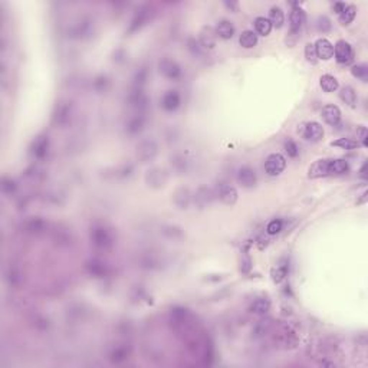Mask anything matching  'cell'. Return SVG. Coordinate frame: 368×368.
Wrapping results in <instances>:
<instances>
[{
    "label": "cell",
    "mask_w": 368,
    "mask_h": 368,
    "mask_svg": "<svg viewBox=\"0 0 368 368\" xmlns=\"http://www.w3.org/2000/svg\"><path fill=\"white\" fill-rule=\"evenodd\" d=\"M89 240L91 243L101 251H108L115 245V235L112 229H109L105 224H94L89 230Z\"/></svg>",
    "instance_id": "6da1fadb"
},
{
    "label": "cell",
    "mask_w": 368,
    "mask_h": 368,
    "mask_svg": "<svg viewBox=\"0 0 368 368\" xmlns=\"http://www.w3.org/2000/svg\"><path fill=\"white\" fill-rule=\"evenodd\" d=\"M154 15L153 12V7L150 4H144L141 6L135 13H134L133 19L130 22V26H128V33H134L137 30H140L143 26H146L148 22L151 20V17Z\"/></svg>",
    "instance_id": "7a4b0ae2"
},
{
    "label": "cell",
    "mask_w": 368,
    "mask_h": 368,
    "mask_svg": "<svg viewBox=\"0 0 368 368\" xmlns=\"http://www.w3.org/2000/svg\"><path fill=\"white\" fill-rule=\"evenodd\" d=\"M158 72L167 78V79H171V81H177L181 78L183 75V69L181 66L177 63L174 59L164 58L158 62Z\"/></svg>",
    "instance_id": "3957f363"
},
{
    "label": "cell",
    "mask_w": 368,
    "mask_h": 368,
    "mask_svg": "<svg viewBox=\"0 0 368 368\" xmlns=\"http://www.w3.org/2000/svg\"><path fill=\"white\" fill-rule=\"evenodd\" d=\"M158 153V146L153 138H146L137 146V157L141 162L151 161Z\"/></svg>",
    "instance_id": "277c9868"
},
{
    "label": "cell",
    "mask_w": 368,
    "mask_h": 368,
    "mask_svg": "<svg viewBox=\"0 0 368 368\" xmlns=\"http://www.w3.org/2000/svg\"><path fill=\"white\" fill-rule=\"evenodd\" d=\"M52 119H53V124L56 127H66L72 119V105H71V103H68V101L59 103L55 108Z\"/></svg>",
    "instance_id": "5b68a950"
},
{
    "label": "cell",
    "mask_w": 368,
    "mask_h": 368,
    "mask_svg": "<svg viewBox=\"0 0 368 368\" xmlns=\"http://www.w3.org/2000/svg\"><path fill=\"white\" fill-rule=\"evenodd\" d=\"M285 167H286V158L279 153L270 154L266 158L265 171L269 176H279L280 173L285 170Z\"/></svg>",
    "instance_id": "8992f818"
},
{
    "label": "cell",
    "mask_w": 368,
    "mask_h": 368,
    "mask_svg": "<svg viewBox=\"0 0 368 368\" xmlns=\"http://www.w3.org/2000/svg\"><path fill=\"white\" fill-rule=\"evenodd\" d=\"M334 55L338 63H350L354 58L353 46L348 44L347 41H338L337 45L334 46Z\"/></svg>",
    "instance_id": "52a82bcc"
},
{
    "label": "cell",
    "mask_w": 368,
    "mask_h": 368,
    "mask_svg": "<svg viewBox=\"0 0 368 368\" xmlns=\"http://www.w3.org/2000/svg\"><path fill=\"white\" fill-rule=\"evenodd\" d=\"M237 181L242 187L245 189H252L256 186L258 183V176H256V171L249 167V165H243L237 170Z\"/></svg>",
    "instance_id": "ba28073f"
},
{
    "label": "cell",
    "mask_w": 368,
    "mask_h": 368,
    "mask_svg": "<svg viewBox=\"0 0 368 368\" xmlns=\"http://www.w3.org/2000/svg\"><path fill=\"white\" fill-rule=\"evenodd\" d=\"M49 147H51V143H49V137L48 135H39L35 138V141L32 143V147H30V153L35 158L38 160H42L48 156L49 153Z\"/></svg>",
    "instance_id": "9c48e42d"
},
{
    "label": "cell",
    "mask_w": 368,
    "mask_h": 368,
    "mask_svg": "<svg viewBox=\"0 0 368 368\" xmlns=\"http://www.w3.org/2000/svg\"><path fill=\"white\" fill-rule=\"evenodd\" d=\"M146 183L153 189H161L167 183V173L158 167H153L146 173Z\"/></svg>",
    "instance_id": "30bf717a"
},
{
    "label": "cell",
    "mask_w": 368,
    "mask_h": 368,
    "mask_svg": "<svg viewBox=\"0 0 368 368\" xmlns=\"http://www.w3.org/2000/svg\"><path fill=\"white\" fill-rule=\"evenodd\" d=\"M302 135L305 140H308L311 143H318L324 138V128L319 122H315V121H311L307 122L305 127H304V131Z\"/></svg>",
    "instance_id": "8fae6325"
},
{
    "label": "cell",
    "mask_w": 368,
    "mask_h": 368,
    "mask_svg": "<svg viewBox=\"0 0 368 368\" xmlns=\"http://www.w3.org/2000/svg\"><path fill=\"white\" fill-rule=\"evenodd\" d=\"M305 19H307L305 10L301 9L299 6H295L291 12V16H289V33L291 35L299 33L304 23H305Z\"/></svg>",
    "instance_id": "7c38bea8"
},
{
    "label": "cell",
    "mask_w": 368,
    "mask_h": 368,
    "mask_svg": "<svg viewBox=\"0 0 368 368\" xmlns=\"http://www.w3.org/2000/svg\"><path fill=\"white\" fill-rule=\"evenodd\" d=\"M161 108L167 112H174L181 104V97L177 91H167L161 97Z\"/></svg>",
    "instance_id": "4fadbf2b"
},
{
    "label": "cell",
    "mask_w": 368,
    "mask_h": 368,
    "mask_svg": "<svg viewBox=\"0 0 368 368\" xmlns=\"http://www.w3.org/2000/svg\"><path fill=\"white\" fill-rule=\"evenodd\" d=\"M22 229L25 233H29V235H41L46 232L48 223L42 217H30L22 224Z\"/></svg>",
    "instance_id": "5bb4252c"
},
{
    "label": "cell",
    "mask_w": 368,
    "mask_h": 368,
    "mask_svg": "<svg viewBox=\"0 0 368 368\" xmlns=\"http://www.w3.org/2000/svg\"><path fill=\"white\" fill-rule=\"evenodd\" d=\"M173 203L176 205L177 209L180 210H186L189 209L190 205L193 203V194L189 189L186 187H180L174 192V196H173Z\"/></svg>",
    "instance_id": "9a60e30c"
},
{
    "label": "cell",
    "mask_w": 368,
    "mask_h": 368,
    "mask_svg": "<svg viewBox=\"0 0 368 368\" xmlns=\"http://www.w3.org/2000/svg\"><path fill=\"white\" fill-rule=\"evenodd\" d=\"M130 354H131V348L127 344H118L109 351L108 358L112 364H122L130 358Z\"/></svg>",
    "instance_id": "2e32d148"
},
{
    "label": "cell",
    "mask_w": 368,
    "mask_h": 368,
    "mask_svg": "<svg viewBox=\"0 0 368 368\" xmlns=\"http://www.w3.org/2000/svg\"><path fill=\"white\" fill-rule=\"evenodd\" d=\"M216 196L227 206H233L237 202V190L230 184H220L216 192Z\"/></svg>",
    "instance_id": "e0dca14e"
},
{
    "label": "cell",
    "mask_w": 368,
    "mask_h": 368,
    "mask_svg": "<svg viewBox=\"0 0 368 368\" xmlns=\"http://www.w3.org/2000/svg\"><path fill=\"white\" fill-rule=\"evenodd\" d=\"M214 196H216V193L213 192L211 189H209V187H200L197 192L193 194V202H194L196 206L203 209V207H207L213 202Z\"/></svg>",
    "instance_id": "ac0fdd59"
},
{
    "label": "cell",
    "mask_w": 368,
    "mask_h": 368,
    "mask_svg": "<svg viewBox=\"0 0 368 368\" xmlns=\"http://www.w3.org/2000/svg\"><path fill=\"white\" fill-rule=\"evenodd\" d=\"M314 46H315V52H316V58L318 59L328 60V59L334 56V45L331 44L328 39L321 38L314 44Z\"/></svg>",
    "instance_id": "d6986e66"
},
{
    "label": "cell",
    "mask_w": 368,
    "mask_h": 368,
    "mask_svg": "<svg viewBox=\"0 0 368 368\" xmlns=\"http://www.w3.org/2000/svg\"><path fill=\"white\" fill-rule=\"evenodd\" d=\"M128 101H130V105L135 109H138L140 112H143L148 106V97L143 92V89L140 88H134L131 91Z\"/></svg>",
    "instance_id": "ffe728a7"
},
{
    "label": "cell",
    "mask_w": 368,
    "mask_h": 368,
    "mask_svg": "<svg viewBox=\"0 0 368 368\" xmlns=\"http://www.w3.org/2000/svg\"><path fill=\"white\" fill-rule=\"evenodd\" d=\"M144 127H146V117H144V114L138 112L127 121L125 131L131 135H135V134L141 133L144 130Z\"/></svg>",
    "instance_id": "44dd1931"
},
{
    "label": "cell",
    "mask_w": 368,
    "mask_h": 368,
    "mask_svg": "<svg viewBox=\"0 0 368 368\" xmlns=\"http://www.w3.org/2000/svg\"><path fill=\"white\" fill-rule=\"evenodd\" d=\"M321 114L325 122L331 127H337L341 121V111L337 105H325Z\"/></svg>",
    "instance_id": "7402d4cb"
},
{
    "label": "cell",
    "mask_w": 368,
    "mask_h": 368,
    "mask_svg": "<svg viewBox=\"0 0 368 368\" xmlns=\"http://www.w3.org/2000/svg\"><path fill=\"white\" fill-rule=\"evenodd\" d=\"M85 269H87V272H88L89 275H92L95 278H104L109 272L108 266L105 265L104 262H101V261H97V259L89 261L88 263L85 265Z\"/></svg>",
    "instance_id": "603a6c76"
},
{
    "label": "cell",
    "mask_w": 368,
    "mask_h": 368,
    "mask_svg": "<svg viewBox=\"0 0 368 368\" xmlns=\"http://www.w3.org/2000/svg\"><path fill=\"white\" fill-rule=\"evenodd\" d=\"M275 342L285 347V348H294L296 345V337L292 331L285 328V329H280L279 332L275 335Z\"/></svg>",
    "instance_id": "cb8c5ba5"
},
{
    "label": "cell",
    "mask_w": 368,
    "mask_h": 368,
    "mask_svg": "<svg viewBox=\"0 0 368 368\" xmlns=\"http://www.w3.org/2000/svg\"><path fill=\"white\" fill-rule=\"evenodd\" d=\"M350 170L348 162L342 158H334V160H328V176H339V174H345Z\"/></svg>",
    "instance_id": "d4e9b609"
},
{
    "label": "cell",
    "mask_w": 368,
    "mask_h": 368,
    "mask_svg": "<svg viewBox=\"0 0 368 368\" xmlns=\"http://www.w3.org/2000/svg\"><path fill=\"white\" fill-rule=\"evenodd\" d=\"M216 36H219L220 39H224V41H229L233 38L235 35V26L232 22L229 20H220L216 26Z\"/></svg>",
    "instance_id": "484cf974"
},
{
    "label": "cell",
    "mask_w": 368,
    "mask_h": 368,
    "mask_svg": "<svg viewBox=\"0 0 368 368\" xmlns=\"http://www.w3.org/2000/svg\"><path fill=\"white\" fill-rule=\"evenodd\" d=\"M71 33L75 38H85L92 33V22L88 19H82L78 23H75L74 28L71 29Z\"/></svg>",
    "instance_id": "4316f807"
},
{
    "label": "cell",
    "mask_w": 368,
    "mask_h": 368,
    "mask_svg": "<svg viewBox=\"0 0 368 368\" xmlns=\"http://www.w3.org/2000/svg\"><path fill=\"white\" fill-rule=\"evenodd\" d=\"M328 176V160H318L315 161L308 170L310 178H319Z\"/></svg>",
    "instance_id": "83f0119b"
},
{
    "label": "cell",
    "mask_w": 368,
    "mask_h": 368,
    "mask_svg": "<svg viewBox=\"0 0 368 368\" xmlns=\"http://www.w3.org/2000/svg\"><path fill=\"white\" fill-rule=\"evenodd\" d=\"M216 32L211 28H205L200 32V45L203 46V49H213L216 46Z\"/></svg>",
    "instance_id": "f1b7e54d"
},
{
    "label": "cell",
    "mask_w": 368,
    "mask_h": 368,
    "mask_svg": "<svg viewBox=\"0 0 368 368\" xmlns=\"http://www.w3.org/2000/svg\"><path fill=\"white\" fill-rule=\"evenodd\" d=\"M272 328H273L272 319H261V321L256 322L255 328H253V337L262 338V337H265L272 331Z\"/></svg>",
    "instance_id": "f546056e"
},
{
    "label": "cell",
    "mask_w": 368,
    "mask_h": 368,
    "mask_svg": "<svg viewBox=\"0 0 368 368\" xmlns=\"http://www.w3.org/2000/svg\"><path fill=\"white\" fill-rule=\"evenodd\" d=\"M53 240L58 243V245H62V246H69L72 243V235L68 229H62V227H56L53 230Z\"/></svg>",
    "instance_id": "4dcf8cb0"
},
{
    "label": "cell",
    "mask_w": 368,
    "mask_h": 368,
    "mask_svg": "<svg viewBox=\"0 0 368 368\" xmlns=\"http://www.w3.org/2000/svg\"><path fill=\"white\" fill-rule=\"evenodd\" d=\"M270 310V301L267 298H258L252 302L251 312L255 315H265Z\"/></svg>",
    "instance_id": "1f68e13d"
},
{
    "label": "cell",
    "mask_w": 368,
    "mask_h": 368,
    "mask_svg": "<svg viewBox=\"0 0 368 368\" xmlns=\"http://www.w3.org/2000/svg\"><path fill=\"white\" fill-rule=\"evenodd\" d=\"M239 44L245 49H252L258 44V35L253 30H245L239 38Z\"/></svg>",
    "instance_id": "d6a6232c"
},
{
    "label": "cell",
    "mask_w": 368,
    "mask_h": 368,
    "mask_svg": "<svg viewBox=\"0 0 368 368\" xmlns=\"http://www.w3.org/2000/svg\"><path fill=\"white\" fill-rule=\"evenodd\" d=\"M339 98L347 104L348 106L355 108L357 106V92L353 87H344V88L339 91Z\"/></svg>",
    "instance_id": "836d02e7"
},
{
    "label": "cell",
    "mask_w": 368,
    "mask_h": 368,
    "mask_svg": "<svg viewBox=\"0 0 368 368\" xmlns=\"http://www.w3.org/2000/svg\"><path fill=\"white\" fill-rule=\"evenodd\" d=\"M319 84H321V88L324 89L325 92L331 94V92H335L338 89L339 84L338 79L332 75H322L321 79H319Z\"/></svg>",
    "instance_id": "e575fe53"
},
{
    "label": "cell",
    "mask_w": 368,
    "mask_h": 368,
    "mask_svg": "<svg viewBox=\"0 0 368 368\" xmlns=\"http://www.w3.org/2000/svg\"><path fill=\"white\" fill-rule=\"evenodd\" d=\"M272 23L269 22V19H266V17H256L255 19V29L256 32L261 35V36H267L270 32H272Z\"/></svg>",
    "instance_id": "d590c367"
},
{
    "label": "cell",
    "mask_w": 368,
    "mask_h": 368,
    "mask_svg": "<svg viewBox=\"0 0 368 368\" xmlns=\"http://www.w3.org/2000/svg\"><path fill=\"white\" fill-rule=\"evenodd\" d=\"M338 16L341 25L347 26V25H350L354 19H355V16H357V7L353 6V4H347L345 9L342 10V13H339Z\"/></svg>",
    "instance_id": "8d00e7d4"
},
{
    "label": "cell",
    "mask_w": 368,
    "mask_h": 368,
    "mask_svg": "<svg viewBox=\"0 0 368 368\" xmlns=\"http://www.w3.org/2000/svg\"><path fill=\"white\" fill-rule=\"evenodd\" d=\"M269 22L272 23V26L275 28H280L285 22V15H283V10L278 7V6H273L269 12Z\"/></svg>",
    "instance_id": "74e56055"
},
{
    "label": "cell",
    "mask_w": 368,
    "mask_h": 368,
    "mask_svg": "<svg viewBox=\"0 0 368 368\" xmlns=\"http://www.w3.org/2000/svg\"><path fill=\"white\" fill-rule=\"evenodd\" d=\"M351 74L355 76L357 79H361L363 82H367L368 81V66L366 63H358V65H354L351 68Z\"/></svg>",
    "instance_id": "f35d334b"
},
{
    "label": "cell",
    "mask_w": 368,
    "mask_h": 368,
    "mask_svg": "<svg viewBox=\"0 0 368 368\" xmlns=\"http://www.w3.org/2000/svg\"><path fill=\"white\" fill-rule=\"evenodd\" d=\"M332 146L344 148V150H354V148L361 147V146H360V143H357V141L353 140V138H339V140H337V141H334V143H332Z\"/></svg>",
    "instance_id": "ab89813d"
},
{
    "label": "cell",
    "mask_w": 368,
    "mask_h": 368,
    "mask_svg": "<svg viewBox=\"0 0 368 368\" xmlns=\"http://www.w3.org/2000/svg\"><path fill=\"white\" fill-rule=\"evenodd\" d=\"M148 78V71L146 68H141L138 69L135 75H134V88H140L143 89V85L146 84Z\"/></svg>",
    "instance_id": "60d3db41"
},
{
    "label": "cell",
    "mask_w": 368,
    "mask_h": 368,
    "mask_svg": "<svg viewBox=\"0 0 368 368\" xmlns=\"http://www.w3.org/2000/svg\"><path fill=\"white\" fill-rule=\"evenodd\" d=\"M162 233L167 237H170V239H183L184 237L183 230L180 227H177V226H164Z\"/></svg>",
    "instance_id": "b9f144b4"
},
{
    "label": "cell",
    "mask_w": 368,
    "mask_h": 368,
    "mask_svg": "<svg viewBox=\"0 0 368 368\" xmlns=\"http://www.w3.org/2000/svg\"><path fill=\"white\" fill-rule=\"evenodd\" d=\"M286 275H288V267L286 266L280 265L272 269V279H273L275 283H280L282 280L286 278Z\"/></svg>",
    "instance_id": "7bdbcfd3"
},
{
    "label": "cell",
    "mask_w": 368,
    "mask_h": 368,
    "mask_svg": "<svg viewBox=\"0 0 368 368\" xmlns=\"http://www.w3.org/2000/svg\"><path fill=\"white\" fill-rule=\"evenodd\" d=\"M355 135H357V143H360L361 147H367L368 146V131L367 128L364 125H360L357 127V131H355Z\"/></svg>",
    "instance_id": "ee69618b"
},
{
    "label": "cell",
    "mask_w": 368,
    "mask_h": 368,
    "mask_svg": "<svg viewBox=\"0 0 368 368\" xmlns=\"http://www.w3.org/2000/svg\"><path fill=\"white\" fill-rule=\"evenodd\" d=\"M16 189H17V184H16L15 180H12L9 177L3 178V181H1V192L4 193V194H13L16 192Z\"/></svg>",
    "instance_id": "f6af8a7d"
},
{
    "label": "cell",
    "mask_w": 368,
    "mask_h": 368,
    "mask_svg": "<svg viewBox=\"0 0 368 368\" xmlns=\"http://www.w3.org/2000/svg\"><path fill=\"white\" fill-rule=\"evenodd\" d=\"M282 229H283V221L280 219H273L272 221H269V224L266 226L267 235H278Z\"/></svg>",
    "instance_id": "bcb514c9"
},
{
    "label": "cell",
    "mask_w": 368,
    "mask_h": 368,
    "mask_svg": "<svg viewBox=\"0 0 368 368\" xmlns=\"http://www.w3.org/2000/svg\"><path fill=\"white\" fill-rule=\"evenodd\" d=\"M187 48H189V51L193 53V56H203V46L200 45L199 41H196L194 38L189 39Z\"/></svg>",
    "instance_id": "7dc6e473"
},
{
    "label": "cell",
    "mask_w": 368,
    "mask_h": 368,
    "mask_svg": "<svg viewBox=\"0 0 368 368\" xmlns=\"http://www.w3.org/2000/svg\"><path fill=\"white\" fill-rule=\"evenodd\" d=\"M331 28H332L331 20H329L326 16H319V17H318V20H316V29L319 30V32L326 33V32L331 30Z\"/></svg>",
    "instance_id": "c3c4849f"
},
{
    "label": "cell",
    "mask_w": 368,
    "mask_h": 368,
    "mask_svg": "<svg viewBox=\"0 0 368 368\" xmlns=\"http://www.w3.org/2000/svg\"><path fill=\"white\" fill-rule=\"evenodd\" d=\"M285 151L288 153V156L289 157H292V158H295V157H298L299 156V148H298V146H296V143H294L292 140H288L286 143H285Z\"/></svg>",
    "instance_id": "681fc988"
},
{
    "label": "cell",
    "mask_w": 368,
    "mask_h": 368,
    "mask_svg": "<svg viewBox=\"0 0 368 368\" xmlns=\"http://www.w3.org/2000/svg\"><path fill=\"white\" fill-rule=\"evenodd\" d=\"M305 58L310 62H316V52H315L314 44H308L305 46Z\"/></svg>",
    "instance_id": "f907efd6"
},
{
    "label": "cell",
    "mask_w": 368,
    "mask_h": 368,
    "mask_svg": "<svg viewBox=\"0 0 368 368\" xmlns=\"http://www.w3.org/2000/svg\"><path fill=\"white\" fill-rule=\"evenodd\" d=\"M106 85H108V81H106V78H104V76H100V78L95 81V84H94V87H95V89H97L98 92H104V91L106 89Z\"/></svg>",
    "instance_id": "816d5d0a"
},
{
    "label": "cell",
    "mask_w": 368,
    "mask_h": 368,
    "mask_svg": "<svg viewBox=\"0 0 368 368\" xmlns=\"http://www.w3.org/2000/svg\"><path fill=\"white\" fill-rule=\"evenodd\" d=\"M345 6H347L345 3H341V1H338V3H334L332 9H334V12H335V13H338L339 15V13H342V10L345 9Z\"/></svg>",
    "instance_id": "f5cc1de1"
},
{
    "label": "cell",
    "mask_w": 368,
    "mask_h": 368,
    "mask_svg": "<svg viewBox=\"0 0 368 368\" xmlns=\"http://www.w3.org/2000/svg\"><path fill=\"white\" fill-rule=\"evenodd\" d=\"M224 6L229 10H233V12H237V9H239V4L236 1H224Z\"/></svg>",
    "instance_id": "db71d44e"
},
{
    "label": "cell",
    "mask_w": 368,
    "mask_h": 368,
    "mask_svg": "<svg viewBox=\"0 0 368 368\" xmlns=\"http://www.w3.org/2000/svg\"><path fill=\"white\" fill-rule=\"evenodd\" d=\"M367 167L368 164L367 162H364L363 167H361V170H360V176H361V178H364V180H367Z\"/></svg>",
    "instance_id": "11a10c76"
}]
</instances>
